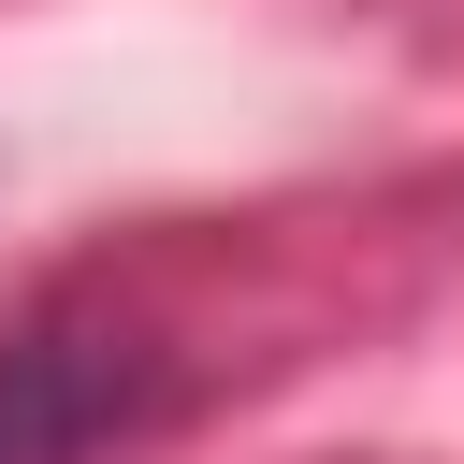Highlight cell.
I'll use <instances>...</instances> for the list:
<instances>
[{
  "label": "cell",
  "mask_w": 464,
  "mask_h": 464,
  "mask_svg": "<svg viewBox=\"0 0 464 464\" xmlns=\"http://www.w3.org/2000/svg\"><path fill=\"white\" fill-rule=\"evenodd\" d=\"M160 406L145 334H14L0 348V464H102Z\"/></svg>",
  "instance_id": "1"
}]
</instances>
